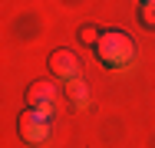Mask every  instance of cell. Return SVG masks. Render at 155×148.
<instances>
[{"label": "cell", "instance_id": "6da1fadb", "mask_svg": "<svg viewBox=\"0 0 155 148\" xmlns=\"http://www.w3.org/2000/svg\"><path fill=\"white\" fill-rule=\"evenodd\" d=\"M93 46H96V56L102 59L106 66H112V69L132 63V53H135L132 36H125L122 30H106V33H99V40H96Z\"/></svg>", "mask_w": 155, "mask_h": 148}, {"label": "cell", "instance_id": "7a4b0ae2", "mask_svg": "<svg viewBox=\"0 0 155 148\" xmlns=\"http://www.w3.org/2000/svg\"><path fill=\"white\" fill-rule=\"evenodd\" d=\"M17 132H20V138H23L27 145L46 142V138H50V118H46V112H40V109L20 112V118H17Z\"/></svg>", "mask_w": 155, "mask_h": 148}, {"label": "cell", "instance_id": "3957f363", "mask_svg": "<svg viewBox=\"0 0 155 148\" xmlns=\"http://www.w3.org/2000/svg\"><path fill=\"white\" fill-rule=\"evenodd\" d=\"M50 69H53V76L56 79H79V69H83V63L79 56L73 53V50H53L50 53Z\"/></svg>", "mask_w": 155, "mask_h": 148}, {"label": "cell", "instance_id": "277c9868", "mask_svg": "<svg viewBox=\"0 0 155 148\" xmlns=\"http://www.w3.org/2000/svg\"><path fill=\"white\" fill-rule=\"evenodd\" d=\"M53 99H56V82H53V79H36V82L27 86V102H30V109L46 112Z\"/></svg>", "mask_w": 155, "mask_h": 148}, {"label": "cell", "instance_id": "5b68a950", "mask_svg": "<svg viewBox=\"0 0 155 148\" xmlns=\"http://www.w3.org/2000/svg\"><path fill=\"white\" fill-rule=\"evenodd\" d=\"M66 95H69V102H73V105H86L89 89H86L83 79H69V82H66Z\"/></svg>", "mask_w": 155, "mask_h": 148}, {"label": "cell", "instance_id": "8992f818", "mask_svg": "<svg viewBox=\"0 0 155 148\" xmlns=\"http://www.w3.org/2000/svg\"><path fill=\"white\" fill-rule=\"evenodd\" d=\"M139 23L145 30H155V3H142L139 7Z\"/></svg>", "mask_w": 155, "mask_h": 148}, {"label": "cell", "instance_id": "52a82bcc", "mask_svg": "<svg viewBox=\"0 0 155 148\" xmlns=\"http://www.w3.org/2000/svg\"><path fill=\"white\" fill-rule=\"evenodd\" d=\"M142 3H155V0H142Z\"/></svg>", "mask_w": 155, "mask_h": 148}]
</instances>
